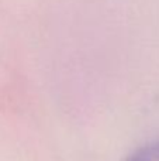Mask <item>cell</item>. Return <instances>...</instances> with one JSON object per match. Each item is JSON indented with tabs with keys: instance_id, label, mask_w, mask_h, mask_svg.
I'll use <instances>...</instances> for the list:
<instances>
[{
	"instance_id": "obj_1",
	"label": "cell",
	"mask_w": 159,
	"mask_h": 161,
	"mask_svg": "<svg viewBox=\"0 0 159 161\" xmlns=\"http://www.w3.org/2000/svg\"><path fill=\"white\" fill-rule=\"evenodd\" d=\"M127 161H146V160H145V157H144L142 154H141V151L138 150L137 153H134V154H132V156L130 157V158L127 160Z\"/></svg>"
}]
</instances>
